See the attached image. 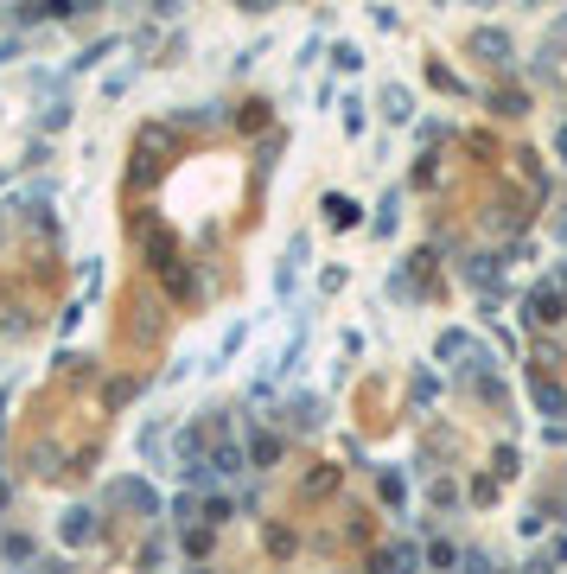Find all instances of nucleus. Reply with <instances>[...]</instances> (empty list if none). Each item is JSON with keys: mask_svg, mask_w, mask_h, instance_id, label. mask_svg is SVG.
I'll return each instance as SVG.
<instances>
[{"mask_svg": "<svg viewBox=\"0 0 567 574\" xmlns=\"http://www.w3.org/2000/svg\"><path fill=\"white\" fill-rule=\"evenodd\" d=\"M465 351H472L465 332H447V338H440V357H465Z\"/></svg>", "mask_w": 567, "mask_h": 574, "instance_id": "nucleus-8", "label": "nucleus"}, {"mask_svg": "<svg viewBox=\"0 0 567 574\" xmlns=\"http://www.w3.org/2000/svg\"><path fill=\"white\" fill-rule=\"evenodd\" d=\"M102 505H140V511L154 517V511H160V491H154V485H140V479H115V485L102 491Z\"/></svg>", "mask_w": 567, "mask_h": 574, "instance_id": "nucleus-1", "label": "nucleus"}, {"mask_svg": "<svg viewBox=\"0 0 567 574\" xmlns=\"http://www.w3.org/2000/svg\"><path fill=\"white\" fill-rule=\"evenodd\" d=\"M274 453H280V435H255V441H249V460H255V466H274Z\"/></svg>", "mask_w": 567, "mask_h": 574, "instance_id": "nucleus-3", "label": "nucleus"}, {"mask_svg": "<svg viewBox=\"0 0 567 574\" xmlns=\"http://www.w3.org/2000/svg\"><path fill=\"white\" fill-rule=\"evenodd\" d=\"M408 109H414V103H408V90H402V84H389V90H383V115H389V121H408Z\"/></svg>", "mask_w": 567, "mask_h": 574, "instance_id": "nucleus-2", "label": "nucleus"}, {"mask_svg": "<svg viewBox=\"0 0 567 574\" xmlns=\"http://www.w3.org/2000/svg\"><path fill=\"white\" fill-rule=\"evenodd\" d=\"M210 466H217L224 479H230V472H243V447H230V441H224V447H217V460H210Z\"/></svg>", "mask_w": 567, "mask_h": 574, "instance_id": "nucleus-4", "label": "nucleus"}, {"mask_svg": "<svg viewBox=\"0 0 567 574\" xmlns=\"http://www.w3.org/2000/svg\"><path fill=\"white\" fill-rule=\"evenodd\" d=\"M529 307H536V319H561V294H548V287H542Z\"/></svg>", "mask_w": 567, "mask_h": 574, "instance_id": "nucleus-7", "label": "nucleus"}, {"mask_svg": "<svg viewBox=\"0 0 567 574\" xmlns=\"http://www.w3.org/2000/svg\"><path fill=\"white\" fill-rule=\"evenodd\" d=\"M414 561H421V555L402 543V549H389V568H383V574H414Z\"/></svg>", "mask_w": 567, "mask_h": 574, "instance_id": "nucleus-6", "label": "nucleus"}, {"mask_svg": "<svg viewBox=\"0 0 567 574\" xmlns=\"http://www.w3.org/2000/svg\"><path fill=\"white\" fill-rule=\"evenodd\" d=\"M288 421H319V396H294L288 402Z\"/></svg>", "mask_w": 567, "mask_h": 574, "instance_id": "nucleus-5", "label": "nucleus"}]
</instances>
